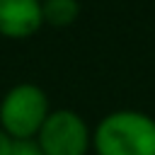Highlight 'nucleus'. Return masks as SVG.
I'll return each instance as SVG.
<instances>
[{"label": "nucleus", "instance_id": "obj_2", "mask_svg": "<svg viewBox=\"0 0 155 155\" xmlns=\"http://www.w3.org/2000/svg\"><path fill=\"white\" fill-rule=\"evenodd\" d=\"M51 111L48 94L34 82H17L0 99V128L12 140H31Z\"/></svg>", "mask_w": 155, "mask_h": 155}, {"label": "nucleus", "instance_id": "obj_6", "mask_svg": "<svg viewBox=\"0 0 155 155\" xmlns=\"http://www.w3.org/2000/svg\"><path fill=\"white\" fill-rule=\"evenodd\" d=\"M7 155H44V153L36 145V140L31 138V140H15Z\"/></svg>", "mask_w": 155, "mask_h": 155}, {"label": "nucleus", "instance_id": "obj_1", "mask_svg": "<svg viewBox=\"0 0 155 155\" xmlns=\"http://www.w3.org/2000/svg\"><path fill=\"white\" fill-rule=\"evenodd\" d=\"M94 155H155V119L140 109H114L92 128Z\"/></svg>", "mask_w": 155, "mask_h": 155}, {"label": "nucleus", "instance_id": "obj_4", "mask_svg": "<svg viewBox=\"0 0 155 155\" xmlns=\"http://www.w3.org/2000/svg\"><path fill=\"white\" fill-rule=\"evenodd\" d=\"M41 27V0H0V36L29 39Z\"/></svg>", "mask_w": 155, "mask_h": 155}, {"label": "nucleus", "instance_id": "obj_5", "mask_svg": "<svg viewBox=\"0 0 155 155\" xmlns=\"http://www.w3.org/2000/svg\"><path fill=\"white\" fill-rule=\"evenodd\" d=\"M41 12H44V24L65 29L78 19L80 2L78 0H41Z\"/></svg>", "mask_w": 155, "mask_h": 155}, {"label": "nucleus", "instance_id": "obj_7", "mask_svg": "<svg viewBox=\"0 0 155 155\" xmlns=\"http://www.w3.org/2000/svg\"><path fill=\"white\" fill-rule=\"evenodd\" d=\"M12 143H15V140H12V138L0 128V155H7V153H10V148H12Z\"/></svg>", "mask_w": 155, "mask_h": 155}, {"label": "nucleus", "instance_id": "obj_3", "mask_svg": "<svg viewBox=\"0 0 155 155\" xmlns=\"http://www.w3.org/2000/svg\"><path fill=\"white\" fill-rule=\"evenodd\" d=\"M34 140L44 155H87L92 128L73 109H51Z\"/></svg>", "mask_w": 155, "mask_h": 155}]
</instances>
